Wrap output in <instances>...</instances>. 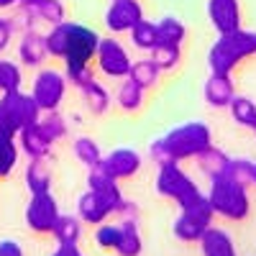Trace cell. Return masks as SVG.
I'll use <instances>...</instances> for the list:
<instances>
[{"mask_svg": "<svg viewBox=\"0 0 256 256\" xmlns=\"http://www.w3.org/2000/svg\"><path fill=\"white\" fill-rule=\"evenodd\" d=\"M254 134H256V126H254Z\"/></svg>", "mask_w": 256, "mask_h": 256, "instance_id": "c3c4849f", "label": "cell"}, {"mask_svg": "<svg viewBox=\"0 0 256 256\" xmlns=\"http://www.w3.org/2000/svg\"><path fill=\"white\" fill-rule=\"evenodd\" d=\"M18 152L20 148H18L16 136H10V134L0 136V180L13 172V166L18 164Z\"/></svg>", "mask_w": 256, "mask_h": 256, "instance_id": "4dcf8cb0", "label": "cell"}, {"mask_svg": "<svg viewBox=\"0 0 256 256\" xmlns=\"http://www.w3.org/2000/svg\"><path fill=\"white\" fill-rule=\"evenodd\" d=\"M18 6H26V8H36L38 0H18Z\"/></svg>", "mask_w": 256, "mask_h": 256, "instance_id": "f6af8a7d", "label": "cell"}, {"mask_svg": "<svg viewBox=\"0 0 256 256\" xmlns=\"http://www.w3.org/2000/svg\"><path fill=\"white\" fill-rule=\"evenodd\" d=\"M208 146H212V131L202 120H187L172 131H166L162 138L148 144V154L156 164L164 162H184L198 159Z\"/></svg>", "mask_w": 256, "mask_h": 256, "instance_id": "6da1fadb", "label": "cell"}, {"mask_svg": "<svg viewBox=\"0 0 256 256\" xmlns=\"http://www.w3.org/2000/svg\"><path fill=\"white\" fill-rule=\"evenodd\" d=\"M34 18H36V10L34 8H26V6H18V13L10 18L13 24V31H31L34 28Z\"/></svg>", "mask_w": 256, "mask_h": 256, "instance_id": "74e56055", "label": "cell"}, {"mask_svg": "<svg viewBox=\"0 0 256 256\" xmlns=\"http://www.w3.org/2000/svg\"><path fill=\"white\" fill-rule=\"evenodd\" d=\"M156 31H159V44H174V46H182V41L187 36V28L182 20L166 16L156 24Z\"/></svg>", "mask_w": 256, "mask_h": 256, "instance_id": "f1b7e54d", "label": "cell"}, {"mask_svg": "<svg viewBox=\"0 0 256 256\" xmlns=\"http://www.w3.org/2000/svg\"><path fill=\"white\" fill-rule=\"evenodd\" d=\"M26 187L31 195L36 192H49L52 190V169L46 159H31L26 166Z\"/></svg>", "mask_w": 256, "mask_h": 256, "instance_id": "44dd1931", "label": "cell"}, {"mask_svg": "<svg viewBox=\"0 0 256 256\" xmlns=\"http://www.w3.org/2000/svg\"><path fill=\"white\" fill-rule=\"evenodd\" d=\"M72 148H74V156L88 166V169H95V166H100L102 164V152H100V144L95 141V138H90V136H80V138H74V144H72Z\"/></svg>", "mask_w": 256, "mask_h": 256, "instance_id": "484cf974", "label": "cell"}, {"mask_svg": "<svg viewBox=\"0 0 256 256\" xmlns=\"http://www.w3.org/2000/svg\"><path fill=\"white\" fill-rule=\"evenodd\" d=\"M228 110H230V118L236 120L238 126L251 128V131H254V126H256V102H254L251 98H246V95H236V98L230 100Z\"/></svg>", "mask_w": 256, "mask_h": 256, "instance_id": "4316f807", "label": "cell"}, {"mask_svg": "<svg viewBox=\"0 0 256 256\" xmlns=\"http://www.w3.org/2000/svg\"><path fill=\"white\" fill-rule=\"evenodd\" d=\"M38 126L46 131V136L52 141H59L67 136V120H64V116L59 110H46V113H41L38 118Z\"/></svg>", "mask_w": 256, "mask_h": 256, "instance_id": "e575fe53", "label": "cell"}, {"mask_svg": "<svg viewBox=\"0 0 256 256\" xmlns=\"http://www.w3.org/2000/svg\"><path fill=\"white\" fill-rule=\"evenodd\" d=\"M80 92H82V100H84V105H88V110H90L92 116H105V113L110 110V105H113L110 92L105 90L100 82L92 80L90 84H84Z\"/></svg>", "mask_w": 256, "mask_h": 256, "instance_id": "7402d4cb", "label": "cell"}, {"mask_svg": "<svg viewBox=\"0 0 256 256\" xmlns=\"http://www.w3.org/2000/svg\"><path fill=\"white\" fill-rule=\"evenodd\" d=\"M34 10H36V18L49 26H56L62 20H67V8H64L62 0H38V6Z\"/></svg>", "mask_w": 256, "mask_h": 256, "instance_id": "1f68e13d", "label": "cell"}, {"mask_svg": "<svg viewBox=\"0 0 256 256\" xmlns=\"http://www.w3.org/2000/svg\"><path fill=\"white\" fill-rule=\"evenodd\" d=\"M154 187H156V192H159L162 198L172 200L180 210L208 198L205 192L195 184V180H192L184 169L180 166V162H164V164H159L156 184Z\"/></svg>", "mask_w": 256, "mask_h": 256, "instance_id": "277c9868", "label": "cell"}, {"mask_svg": "<svg viewBox=\"0 0 256 256\" xmlns=\"http://www.w3.org/2000/svg\"><path fill=\"white\" fill-rule=\"evenodd\" d=\"M24 82V72L16 62L0 59V92H10V90H20Z\"/></svg>", "mask_w": 256, "mask_h": 256, "instance_id": "836d02e7", "label": "cell"}, {"mask_svg": "<svg viewBox=\"0 0 256 256\" xmlns=\"http://www.w3.org/2000/svg\"><path fill=\"white\" fill-rule=\"evenodd\" d=\"M59 212V202L52 192H36L26 205V226L34 233H52Z\"/></svg>", "mask_w": 256, "mask_h": 256, "instance_id": "30bf717a", "label": "cell"}, {"mask_svg": "<svg viewBox=\"0 0 256 256\" xmlns=\"http://www.w3.org/2000/svg\"><path fill=\"white\" fill-rule=\"evenodd\" d=\"M16 141H18V148L28 159H46L52 154V144H54L38 123H31L26 128H20V131L16 134Z\"/></svg>", "mask_w": 256, "mask_h": 256, "instance_id": "5bb4252c", "label": "cell"}, {"mask_svg": "<svg viewBox=\"0 0 256 256\" xmlns=\"http://www.w3.org/2000/svg\"><path fill=\"white\" fill-rule=\"evenodd\" d=\"M210 208L216 216L226 218V220H244L251 210V200H248V187L238 184L223 177L210 180V192H208Z\"/></svg>", "mask_w": 256, "mask_h": 256, "instance_id": "5b68a950", "label": "cell"}, {"mask_svg": "<svg viewBox=\"0 0 256 256\" xmlns=\"http://www.w3.org/2000/svg\"><path fill=\"white\" fill-rule=\"evenodd\" d=\"M152 59L156 62V67L162 72L166 70H174L177 64L182 62V46H174V44H156L152 49Z\"/></svg>", "mask_w": 256, "mask_h": 256, "instance_id": "d6a6232c", "label": "cell"}, {"mask_svg": "<svg viewBox=\"0 0 256 256\" xmlns=\"http://www.w3.org/2000/svg\"><path fill=\"white\" fill-rule=\"evenodd\" d=\"M3 134H10V136H16V131L8 126V120H6V116H3V110H0V136Z\"/></svg>", "mask_w": 256, "mask_h": 256, "instance_id": "ee69618b", "label": "cell"}, {"mask_svg": "<svg viewBox=\"0 0 256 256\" xmlns=\"http://www.w3.org/2000/svg\"><path fill=\"white\" fill-rule=\"evenodd\" d=\"M144 18V8L138 0H113L105 10V26L113 34H128Z\"/></svg>", "mask_w": 256, "mask_h": 256, "instance_id": "8fae6325", "label": "cell"}, {"mask_svg": "<svg viewBox=\"0 0 256 256\" xmlns=\"http://www.w3.org/2000/svg\"><path fill=\"white\" fill-rule=\"evenodd\" d=\"M202 92H205L208 105H212V108H228L230 100L236 98V88L230 82V74H212L210 72Z\"/></svg>", "mask_w": 256, "mask_h": 256, "instance_id": "ac0fdd59", "label": "cell"}, {"mask_svg": "<svg viewBox=\"0 0 256 256\" xmlns=\"http://www.w3.org/2000/svg\"><path fill=\"white\" fill-rule=\"evenodd\" d=\"M49 56L46 49V34H38L36 28L20 34V44H18V59L26 67H41Z\"/></svg>", "mask_w": 256, "mask_h": 256, "instance_id": "2e32d148", "label": "cell"}, {"mask_svg": "<svg viewBox=\"0 0 256 256\" xmlns=\"http://www.w3.org/2000/svg\"><path fill=\"white\" fill-rule=\"evenodd\" d=\"M100 38L102 36H98L88 26L62 20V24L52 26V31L46 34V49H49V56L64 59L67 70H77V67H88L95 59Z\"/></svg>", "mask_w": 256, "mask_h": 256, "instance_id": "7a4b0ae2", "label": "cell"}, {"mask_svg": "<svg viewBox=\"0 0 256 256\" xmlns=\"http://www.w3.org/2000/svg\"><path fill=\"white\" fill-rule=\"evenodd\" d=\"M95 62H98L100 72L110 80H126L128 72H131V64H134V59L128 56L126 46L116 38H100L98 52H95Z\"/></svg>", "mask_w": 256, "mask_h": 256, "instance_id": "9c48e42d", "label": "cell"}, {"mask_svg": "<svg viewBox=\"0 0 256 256\" xmlns=\"http://www.w3.org/2000/svg\"><path fill=\"white\" fill-rule=\"evenodd\" d=\"M131 34V41H134V46L141 49V52H152L156 44H159V31H156V24H152V20H146L141 18L138 24L128 31Z\"/></svg>", "mask_w": 256, "mask_h": 256, "instance_id": "83f0119b", "label": "cell"}, {"mask_svg": "<svg viewBox=\"0 0 256 256\" xmlns=\"http://www.w3.org/2000/svg\"><path fill=\"white\" fill-rule=\"evenodd\" d=\"M123 226V236H120V244L116 248L118 256H141L144 251V238L138 233V226L134 223H120Z\"/></svg>", "mask_w": 256, "mask_h": 256, "instance_id": "f546056e", "label": "cell"}, {"mask_svg": "<svg viewBox=\"0 0 256 256\" xmlns=\"http://www.w3.org/2000/svg\"><path fill=\"white\" fill-rule=\"evenodd\" d=\"M0 110H3L8 126L16 134L20 131V128L31 126V123H38V118H41V108L36 105L34 95H26L20 90L3 92V98H0Z\"/></svg>", "mask_w": 256, "mask_h": 256, "instance_id": "52a82bcc", "label": "cell"}, {"mask_svg": "<svg viewBox=\"0 0 256 256\" xmlns=\"http://www.w3.org/2000/svg\"><path fill=\"white\" fill-rule=\"evenodd\" d=\"M208 18L218 34H230L241 28L238 0H208Z\"/></svg>", "mask_w": 256, "mask_h": 256, "instance_id": "4fadbf2b", "label": "cell"}, {"mask_svg": "<svg viewBox=\"0 0 256 256\" xmlns=\"http://www.w3.org/2000/svg\"><path fill=\"white\" fill-rule=\"evenodd\" d=\"M144 88H138V84L134 80H123L120 82V88H118V95H116V102H118V108L126 110V113H136L141 105H144Z\"/></svg>", "mask_w": 256, "mask_h": 256, "instance_id": "cb8c5ba5", "label": "cell"}, {"mask_svg": "<svg viewBox=\"0 0 256 256\" xmlns=\"http://www.w3.org/2000/svg\"><path fill=\"white\" fill-rule=\"evenodd\" d=\"M159 74H162V70L156 67V62L148 56V59H138V62L131 64L128 80H134L138 88H144V90H152L154 84L159 82Z\"/></svg>", "mask_w": 256, "mask_h": 256, "instance_id": "603a6c76", "label": "cell"}, {"mask_svg": "<svg viewBox=\"0 0 256 256\" xmlns=\"http://www.w3.org/2000/svg\"><path fill=\"white\" fill-rule=\"evenodd\" d=\"M100 166L116 180H128L141 169V154L136 152V148L120 146V148H113L110 154H105Z\"/></svg>", "mask_w": 256, "mask_h": 256, "instance_id": "7c38bea8", "label": "cell"}, {"mask_svg": "<svg viewBox=\"0 0 256 256\" xmlns=\"http://www.w3.org/2000/svg\"><path fill=\"white\" fill-rule=\"evenodd\" d=\"M200 251H202V256H238L236 246H233V238L223 228H212V226L200 238Z\"/></svg>", "mask_w": 256, "mask_h": 256, "instance_id": "d6986e66", "label": "cell"}, {"mask_svg": "<svg viewBox=\"0 0 256 256\" xmlns=\"http://www.w3.org/2000/svg\"><path fill=\"white\" fill-rule=\"evenodd\" d=\"M116 216L120 218V223H134V226H138V205L136 202H131V200H123V205L118 208V212Z\"/></svg>", "mask_w": 256, "mask_h": 256, "instance_id": "ab89813d", "label": "cell"}, {"mask_svg": "<svg viewBox=\"0 0 256 256\" xmlns=\"http://www.w3.org/2000/svg\"><path fill=\"white\" fill-rule=\"evenodd\" d=\"M212 216H216V212H212V208H210V200L205 198L195 205L180 210V216L172 226V233L184 244H200L205 230L212 226Z\"/></svg>", "mask_w": 256, "mask_h": 256, "instance_id": "8992f818", "label": "cell"}, {"mask_svg": "<svg viewBox=\"0 0 256 256\" xmlns=\"http://www.w3.org/2000/svg\"><path fill=\"white\" fill-rule=\"evenodd\" d=\"M256 54V34L254 31H230L218 34V41L208 52V64L212 74H230L238 64Z\"/></svg>", "mask_w": 256, "mask_h": 256, "instance_id": "3957f363", "label": "cell"}, {"mask_svg": "<svg viewBox=\"0 0 256 256\" xmlns=\"http://www.w3.org/2000/svg\"><path fill=\"white\" fill-rule=\"evenodd\" d=\"M67 77H64L62 72L56 70H41L36 77H34V100L36 105L41 108V113L46 110H59V105L64 100V95H67Z\"/></svg>", "mask_w": 256, "mask_h": 256, "instance_id": "ba28073f", "label": "cell"}, {"mask_svg": "<svg viewBox=\"0 0 256 256\" xmlns=\"http://www.w3.org/2000/svg\"><path fill=\"white\" fill-rule=\"evenodd\" d=\"M0 256H24V248H20L18 241L6 238V241H0Z\"/></svg>", "mask_w": 256, "mask_h": 256, "instance_id": "b9f144b4", "label": "cell"}, {"mask_svg": "<svg viewBox=\"0 0 256 256\" xmlns=\"http://www.w3.org/2000/svg\"><path fill=\"white\" fill-rule=\"evenodd\" d=\"M228 162H230V156L223 152V148H216V146H208L205 152L198 156L200 172H202L208 180L223 177V174H226V169H228Z\"/></svg>", "mask_w": 256, "mask_h": 256, "instance_id": "ffe728a7", "label": "cell"}, {"mask_svg": "<svg viewBox=\"0 0 256 256\" xmlns=\"http://www.w3.org/2000/svg\"><path fill=\"white\" fill-rule=\"evenodd\" d=\"M64 77H67V82L70 84H74L77 90H82L84 84H90L92 80H95V72H92V67L88 64V67H77V70H67L64 72Z\"/></svg>", "mask_w": 256, "mask_h": 256, "instance_id": "f35d334b", "label": "cell"}, {"mask_svg": "<svg viewBox=\"0 0 256 256\" xmlns=\"http://www.w3.org/2000/svg\"><path fill=\"white\" fill-rule=\"evenodd\" d=\"M77 216H80L82 223L100 226V223H105V220L113 216V208H110V202L105 200L102 195L88 190V192H84V195L77 200Z\"/></svg>", "mask_w": 256, "mask_h": 256, "instance_id": "9a60e30c", "label": "cell"}, {"mask_svg": "<svg viewBox=\"0 0 256 256\" xmlns=\"http://www.w3.org/2000/svg\"><path fill=\"white\" fill-rule=\"evenodd\" d=\"M13 24H10V18H3L0 16V54H3L10 44V38H13Z\"/></svg>", "mask_w": 256, "mask_h": 256, "instance_id": "60d3db41", "label": "cell"}, {"mask_svg": "<svg viewBox=\"0 0 256 256\" xmlns=\"http://www.w3.org/2000/svg\"><path fill=\"white\" fill-rule=\"evenodd\" d=\"M49 256H82V251H80L77 244H59Z\"/></svg>", "mask_w": 256, "mask_h": 256, "instance_id": "7bdbcfd3", "label": "cell"}, {"mask_svg": "<svg viewBox=\"0 0 256 256\" xmlns=\"http://www.w3.org/2000/svg\"><path fill=\"white\" fill-rule=\"evenodd\" d=\"M88 190H92V192H98V195H102L105 200L110 202L113 212H118V208H120L123 200H126L123 192H120V187H118V180L110 177L102 166L90 169V174H88Z\"/></svg>", "mask_w": 256, "mask_h": 256, "instance_id": "e0dca14e", "label": "cell"}, {"mask_svg": "<svg viewBox=\"0 0 256 256\" xmlns=\"http://www.w3.org/2000/svg\"><path fill=\"white\" fill-rule=\"evenodd\" d=\"M254 184H256V162H254Z\"/></svg>", "mask_w": 256, "mask_h": 256, "instance_id": "7dc6e473", "label": "cell"}, {"mask_svg": "<svg viewBox=\"0 0 256 256\" xmlns=\"http://www.w3.org/2000/svg\"><path fill=\"white\" fill-rule=\"evenodd\" d=\"M52 236L56 238V244H80V238H82V220H80V216L74 218V216H62L56 218V223H54V230H52Z\"/></svg>", "mask_w": 256, "mask_h": 256, "instance_id": "d4e9b609", "label": "cell"}, {"mask_svg": "<svg viewBox=\"0 0 256 256\" xmlns=\"http://www.w3.org/2000/svg\"><path fill=\"white\" fill-rule=\"evenodd\" d=\"M18 6V0H0V8H13Z\"/></svg>", "mask_w": 256, "mask_h": 256, "instance_id": "bcb514c9", "label": "cell"}, {"mask_svg": "<svg viewBox=\"0 0 256 256\" xmlns=\"http://www.w3.org/2000/svg\"><path fill=\"white\" fill-rule=\"evenodd\" d=\"M226 177L244 184V187L254 184V162L251 159H230L228 169H226Z\"/></svg>", "mask_w": 256, "mask_h": 256, "instance_id": "d590c367", "label": "cell"}, {"mask_svg": "<svg viewBox=\"0 0 256 256\" xmlns=\"http://www.w3.org/2000/svg\"><path fill=\"white\" fill-rule=\"evenodd\" d=\"M120 236H123V226H110V223H100V228L95 230V241L102 251H116L118 244H120Z\"/></svg>", "mask_w": 256, "mask_h": 256, "instance_id": "8d00e7d4", "label": "cell"}]
</instances>
